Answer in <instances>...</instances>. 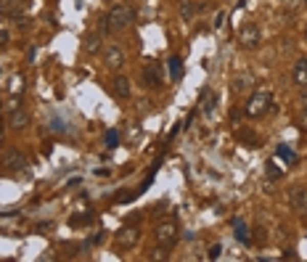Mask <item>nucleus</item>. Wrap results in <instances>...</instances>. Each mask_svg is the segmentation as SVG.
<instances>
[{"instance_id": "6e6552de", "label": "nucleus", "mask_w": 307, "mask_h": 262, "mask_svg": "<svg viewBox=\"0 0 307 262\" xmlns=\"http://www.w3.org/2000/svg\"><path fill=\"white\" fill-rule=\"evenodd\" d=\"M112 93L117 98H130L133 96V82L127 80L125 74H117L114 80H112Z\"/></svg>"}, {"instance_id": "f8f14e48", "label": "nucleus", "mask_w": 307, "mask_h": 262, "mask_svg": "<svg viewBox=\"0 0 307 262\" xmlns=\"http://www.w3.org/2000/svg\"><path fill=\"white\" fill-rule=\"evenodd\" d=\"M214 106H217V93H214V90H202V114H212L214 112Z\"/></svg>"}, {"instance_id": "0eeeda50", "label": "nucleus", "mask_w": 307, "mask_h": 262, "mask_svg": "<svg viewBox=\"0 0 307 262\" xmlns=\"http://www.w3.org/2000/svg\"><path fill=\"white\" fill-rule=\"evenodd\" d=\"M3 164H6L8 169H13V172H27V169H29V162L21 157L19 151H6Z\"/></svg>"}, {"instance_id": "2eb2a0df", "label": "nucleus", "mask_w": 307, "mask_h": 262, "mask_svg": "<svg viewBox=\"0 0 307 262\" xmlns=\"http://www.w3.org/2000/svg\"><path fill=\"white\" fill-rule=\"evenodd\" d=\"M193 13H196V8H193L191 0H180V19H183V21H191Z\"/></svg>"}, {"instance_id": "c85d7f7f", "label": "nucleus", "mask_w": 307, "mask_h": 262, "mask_svg": "<svg viewBox=\"0 0 307 262\" xmlns=\"http://www.w3.org/2000/svg\"><path fill=\"white\" fill-rule=\"evenodd\" d=\"M302 125L307 127V106H302Z\"/></svg>"}, {"instance_id": "f3484780", "label": "nucleus", "mask_w": 307, "mask_h": 262, "mask_svg": "<svg viewBox=\"0 0 307 262\" xmlns=\"http://www.w3.org/2000/svg\"><path fill=\"white\" fill-rule=\"evenodd\" d=\"M170 257V252H167V246H157V249H151V254H148V259H157V262H162V259H167Z\"/></svg>"}, {"instance_id": "423d86ee", "label": "nucleus", "mask_w": 307, "mask_h": 262, "mask_svg": "<svg viewBox=\"0 0 307 262\" xmlns=\"http://www.w3.org/2000/svg\"><path fill=\"white\" fill-rule=\"evenodd\" d=\"M286 199H289L291 209L307 212V188H304V186H291V188L286 191Z\"/></svg>"}, {"instance_id": "473e14b6", "label": "nucleus", "mask_w": 307, "mask_h": 262, "mask_svg": "<svg viewBox=\"0 0 307 262\" xmlns=\"http://www.w3.org/2000/svg\"><path fill=\"white\" fill-rule=\"evenodd\" d=\"M302 3H304V6H307V0H302Z\"/></svg>"}, {"instance_id": "7c9ffc66", "label": "nucleus", "mask_w": 307, "mask_h": 262, "mask_svg": "<svg viewBox=\"0 0 307 262\" xmlns=\"http://www.w3.org/2000/svg\"><path fill=\"white\" fill-rule=\"evenodd\" d=\"M8 3H13V6H19V3H24V0H8Z\"/></svg>"}, {"instance_id": "4be33fe9", "label": "nucleus", "mask_w": 307, "mask_h": 262, "mask_svg": "<svg viewBox=\"0 0 307 262\" xmlns=\"http://www.w3.org/2000/svg\"><path fill=\"white\" fill-rule=\"evenodd\" d=\"M220 254H223V246H220V244H214V246H209V252H207V257H209V259H217Z\"/></svg>"}, {"instance_id": "f257e3e1", "label": "nucleus", "mask_w": 307, "mask_h": 262, "mask_svg": "<svg viewBox=\"0 0 307 262\" xmlns=\"http://www.w3.org/2000/svg\"><path fill=\"white\" fill-rule=\"evenodd\" d=\"M270 103H273L270 90L259 88V90H252V96H249L247 106H244V112H247V117L257 119V117H262V114H268V112H270Z\"/></svg>"}, {"instance_id": "4468645a", "label": "nucleus", "mask_w": 307, "mask_h": 262, "mask_svg": "<svg viewBox=\"0 0 307 262\" xmlns=\"http://www.w3.org/2000/svg\"><path fill=\"white\" fill-rule=\"evenodd\" d=\"M117 241L125 244V246L135 244V241H138V230H135V228H122L119 233H117Z\"/></svg>"}, {"instance_id": "ddd939ff", "label": "nucleus", "mask_w": 307, "mask_h": 262, "mask_svg": "<svg viewBox=\"0 0 307 262\" xmlns=\"http://www.w3.org/2000/svg\"><path fill=\"white\" fill-rule=\"evenodd\" d=\"M8 125L11 130H24L29 125V114L24 109H16V112H11V119H8Z\"/></svg>"}, {"instance_id": "39448f33", "label": "nucleus", "mask_w": 307, "mask_h": 262, "mask_svg": "<svg viewBox=\"0 0 307 262\" xmlns=\"http://www.w3.org/2000/svg\"><path fill=\"white\" fill-rule=\"evenodd\" d=\"M103 67L112 69V72H119L125 67V53H122L119 45H109V48L103 51Z\"/></svg>"}, {"instance_id": "f03ea898", "label": "nucleus", "mask_w": 307, "mask_h": 262, "mask_svg": "<svg viewBox=\"0 0 307 262\" xmlns=\"http://www.w3.org/2000/svg\"><path fill=\"white\" fill-rule=\"evenodd\" d=\"M133 19H135V11L130 6H114L109 13H106V24H109V29H125Z\"/></svg>"}, {"instance_id": "2f4dec72", "label": "nucleus", "mask_w": 307, "mask_h": 262, "mask_svg": "<svg viewBox=\"0 0 307 262\" xmlns=\"http://www.w3.org/2000/svg\"><path fill=\"white\" fill-rule=\"evenodd\" d=\"M304 40H307V27H304Z\"/></svg>"}, {"instance_id": "5701e85b", "label": "nucleus", "mask_w": 307, "mask_h": 262, "mask_svg": "<svg viewBox=\"0 0 307 262\" xmlns=\"http://www.w3.org/2000/svg\"><path fill=\"white\" fill-rule=\"evenodd\" d=\"M19 103H21V98H19V96H13V98L6 103V109H8V112H16V109H21Z\"/></svg>"}, {"instance_id": "6ab92c4d", "label": "nucleus", "mask_w": 307, "mask_h": 262, "mask_svg": "<svg viewBox=\"0 0 307 262\" xmlns=\"http://www.w3.org/2000/svg\"><path fill=\"white\" fill-rule=\"evenodd\" d=\"M236 238L241 244H249V233H247V225L244 223H236Z\"/></svg>"}, {"instance_id": "412c9836", "label": "nucleus", "mask_w": 307, "mask_h": 262, "mask_svg": "<svg viewBox=\"0 0 307 262\" xmlns=\"http://www.w3.org/2000/svg\"><path fill=\"white\" fill-rule=\"evenodd\" d=\"M119 143V135L114 133V130H109V133H106V146H109V148H114Z\"/></svg>"}, {"instance_id": "bb28decb", "label": "nucleus", "mask_w": 307, "mask_h": 262, "mask_svg": "<svg viewBox=\"0 0 307 262\" xmlns=\"http://www.w3.org/2000/svg\"><path fill=\"white\" fill-rule=\"evenodd\" d=\"M6 42H8V32H3V29H0V48H3Z\"/></svg>"}, {"instance_id": "7ed1b4c3", "label": "nucleus", "mask_w": 307, "mask_h": 262, "mask_svg": "<svg viewBox=\"0 0 307 262\" xmlns=\"http://www.w3.org/2000/svg\"><path fill=\"white\" fill-rule=\"evenodd\" d=\"M180 238V230L172 220H167V223H159L157 228H154V241L162 244V246H172L175 241Z\"/></svg>"}, {"instance_id": "a211bd4d", "label": "nucleus", "mask_w": 307, "mask_h": 262, "mask_svg": "<svg viewBox=\"0 0 307 262\" xmlns=\"http://www.w3.org/2000/svg\"><path fill=\"white\" fill-rule=\"evenodd\" d=\"M170 74L175 77V80L183 74V64H180V58H178V56H172V58H170Z\"/></svg>"}, {"instance_id": "cd10ccee", "label": "nucleus", "mask_w": 307, "mask_h": 262, "mask_svg": "<svg viewBox=\"0 0 307 262\" xmlns=\"http://www.w3.org/2000/svg\"><path fill=\"white\" fill-rule=\"evenodd\" d=\"M302 106H307V88H302V98H299Z\"/></svg>"}, {"instance_id": "1a4fd4ad", "label": "nucleus", "mask_w": 307, "mask_h": 262, "mask_svg": "<svg viewBox=\"0 0 307 262\" xmlns=\"http://www.w3.org/2000/svg\"><path fill=\"white\" fill-rule=\"evenodd\" d=\"M143 80L148 88H162L164 85V77H162V67L159 64H148L143 69Z\"/></svg>"}, {"instance_id": "a878e982", "label": "nucleus", "mask_w": 307, "mask_h": 262, "mask_svg": "<svg viewBox=\"0 0 307 262\" xmlns=\"http://www.w3.org/2000/svg\"><path fill=\"white\" fill-rule=\"evenodd\" d=\"M238 138H241V141H249V143H257V141H254V135H252L249 130H244V133H238Z\"/></svg>"}, {"instance_id": "20e7f679", "label": "nucleus", "mask_w": 307, "mask_h": 262, "mask_svg": "<svg viewBox=\"0 0 307 262\" xmlns=\"http://www.w3.org/2000/svg\"><path fill=\"white\" fill-rule=\"evenodd\" d=\"M259 40H262V32H259L257 24H244L238 29V45L241 48L254 51V48H259Z\"/></svg>"}, {"instance_id": "b1692460", "label": "nucleus", "mask_w": 307, "mask_h": 262, "mask_svg": "<svg viewBox=\"0 0 307 262\" xmlns=\"http://www.w3.org/2000/svg\"><path fill=\"white\" fill-rule=\"evenodd\" d=\"M278 157H283V159H286V162H294V154H291V151H289V148H283V146H281V148H278Z\"/></svg>"}, {"instance_id": "dca6fc26", "label": "nucleus", "mask_w": 307, "mask_h": 262, "mask_svg": "<svg viewBox=\"0 0 307 262\" xmlns=\"http://www.w3.org/2000/svg\"><path fill=\"white\" fill-rule=\"evenodd\" d=\"M82 48H85L87 53H96V51L101 48V37H98V35H87L85 42H82Z\"/></svg>"}, {"instance_id": "9b49d317", "label": "nucleus", "mask_w": 307, "mask_h": 262, "mask_svg": "<svg viewBox=\"0 0 307 262\" xmlns=\"http://www.w3.org/2000/svg\"><path fill=\"white\" fill-rule=\"evenodd\" d=\"M233 90L236 93H249V90H254V74L252 72H241L233 80Z\"/></svg>"}, {"instance_id": "aec40b11", "label": "nucleus", "mask_w": 307, "mask_h": 262, "mask_svg": "<svg viewBox=\"0 0 307 262\" xmlns=\"http://www.w3.org/2000/svg\"><path fill=\"white\" fill-rule=\"evenodd\" d=\"M265 167H268V175H270L273 180H275V178H281V175H283V169H281L278 164H275V162H268Z\"/></svg>"}, {"instance_id": "393cba45", "label": "nucleus", "mask_w": 307, "mask_h": 262, "mask_svg": "<svg viewBox=\"0 0 307 262\" xmlns=\"http://www.w3.org/2000/svg\"><path fill=\"white\" fill-rule=\"evenodd\" d=\"M223 24H225V13H217V16H214V21H212V27H214V29H220Z\"/></svg>"}, {"instance_id": "9d476101", "label": "nucleus", "mask_w": 307, "mask_h": 262, "mask_svg": "<svg viewBox=\"0 0 307 262\" xmlns=\"http://www.w3.org/2000/svg\"><path fill=\"white\" fill-rule=\"evenodd\" d=\"M291 82L307 88V58H297L294 67H291Z\"/></svg>"}, {"instance_id": "c756f323", "label": "nucleus", "mask_w": 307, "mask_h": 262, "mask_svg": "<svg viewBox=\"0 0 307 262\" xmlns=\"http://www.w3.org/2000/svg\"><path fill=\"white\" fill-rule=\"evenodd\" d=\"M3 133H6V125H3V119H0V138H3Z\"/></svg>"}]
</instances>
